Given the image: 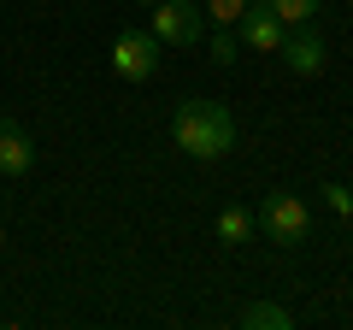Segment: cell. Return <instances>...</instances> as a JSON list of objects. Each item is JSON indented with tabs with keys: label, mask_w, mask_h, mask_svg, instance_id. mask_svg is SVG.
I'll return each instance as SVG.
<instances>
[{
	"label": "cell",
	"mask_w": 353,
	"mask_h": 330,
	"mask_svg": "<svg viewBox=\"0 0 353 330\" xmlns=\"http://www.w3.org/2000/svg\"><path fill=\"white\" fill-rule=\"evenodd\" d=\"M171 142L189 159H224L236 148V113L224 101H183L171 113Z\"/></svg>",
	"instance_id": "obj_1"
},
{
	"label": "cell",
	"mask_w": 353,
	"mask_h": 330,
	"mask_svg": "<svg viewBox=\"0 0 353 330\" xmlns=\"http://www.w3.org/2000/svg\"><path fill=\"white\" fill-rule=\"evenodd\" d=\"M253 218H259V230L277 242V248H301V242L312 236V206H306L301 195H265V206Z\"/></svg>",
	"instance_id": "obj_2"
},
{
	"label": "cell",
	"mask_w": 353,
	"mask_h": 330,
	"mask_svg": "<svg viewBox=\"0 0 353 330\" xmlns=\"http://www.w3.org/2000/svg\"><path fill=\"white\" fill-rule=\"evenodd\" d=\"M153 41L159 48H201V6L194 0H159L153 6Z\"/></svg>",
	"instance_id": "obj_3"
},
{
	"label": "cell",
	"mask_w": 353,
	"mask_h": 330,
	"mask_svg": "<svg viewBox=\"0 0 353 330\" xmlns=\"http://www.w3.org/2000/svg\"><path fill=\"white\" fill-rule=\"evenodd\" d=\"M112 71L124 83H153V71H159V41H153V30H124L112 41Z\"/></svg>",
	"instance_id": "obj_4"
},
{
	"label": "cell",
	"mask_w": 353,
	"mask_h": 330,
	"mask_svg": "<svg viewBox=\"0 0 353 330\" xmlns=\"http://www.w3.org/2000/svg\"><path fill=\"white\" fill-rule=\"evenodd\" d=\"M236 36L248 41L253 53H277V48H283V36H289V24L271 12V0H248V12L236 18Z\"/></svg>",
	"instance_id": "obj_5"
},
{
	"label": "cell",
	"mask_w": 353,
	"mask_h": 330,
	"mask_svg": "<svg viewBox=\"0 0 353 330\" xmlns=\"http://www.w3.org/2000/svg\"><path fill=\"white\" fill-rule=\"evenodd\" d=\"M277 53L289 59L294 77H318V71H324V36H318V30H306V24H294L289 36H283Z\"/></svg>",
	"instance_id": "obj_6"
},
{
	"label": "cell",
	"mask_w": 353,
	"mask_h": 330,
	"mask_svg": "<svg viewBox=\"0 0 353 330\" xmlns=\"http://www.w3.org/2000/svg\"><path fill=\"white\" fill-rule=\"evenodd\" d=\"M30 165H36V142H30V130L12 124V118H0V177H24Z\"/></svg>",
	"instance_id": "obj_7"
},
{
	"label": "cell",
	"mask_w": 353,
	"mask_h": 330,
	"mask_svg": "<svg viewBox=\"0 0 353 330\" xmlns=\"http://www.w3.org/2000/svg\"><path fill=\"white\" fill-rule=\"evenodd\" d=\"M253 230H259V218H253L248 206H224V213H218V242H224V248H241Z\"/></svg>",
	"instance_id": "obj_8"
},
{
	"label": "cell",
	"mask_w": 353,
	"mask_h": 330,
	"mask_svg": "<svg viewBox=\"0 0 353 330\" xmlns=\"http://www.w3.org/2000/svg\"><path fill=\"white\" fill-rule=\"evenodd\" d=\"M241 324H248V330H289L294 313H289V307H271V301H248V307H241Z\"/></svg>",
	"instance_id": "obj_9"
},
{
	"label": "cell",
	"mask_w": 353,
	"mask_h": 330,
	"mask_svg": "<svg viewBox=\"0 0 353 330\" xmlns=\"http://www.w3.org/2000/svg\"><path fill=\"white\" fill-rule=\"evenodd\" d=\"M206 53H212V65H236V53H241L236 24H218V30H212V41H206Z\"/></svg>",
	"instance_id": "obj_10"
},
{
	"label": "cell",
	"mask_w": 353,
	"mask_h": 330,
	"mask_svg": "<svg viewBox=\"0 0 353 330\" xmlns=\"http://www.w3.org/2000/svg\"><path fill=\"white\" fill-rule=\"evenodd\" d=\"M271 12L294 30V24H312V18H318V0H271Z\"/></svg>",
	"instance_id": "obj_11"
},
{
	"label": "cell",
	"mask_w": 353,
	"mask_h": 330,
	"mask_svg": "<svg viewBox=\"0 0 353 330\" xmlns=\"http://www.w3.org/2000/svg\"><path fill=\"white\" fill-rule=\"evenodd\" d=\"M318 195H324V206H330L336 218H353V189H347V183H324Z\"/></svg>",
	"instance_id": "obj_12"
},
{
	"label": "cell",
	"mask_w": 353,
	"mask_h": 330,
	"mask_svg": "<svg viewBox=\"0 0 353 330\" xmlns=\"http://www.w3.org/2000/svg\"><path fill=\"white\" fill-rule=\"evenodd\" d=\"M241 12H248V0H206V18L212 24H236Z\"/></svg>",
	"instance_id": "obj_13"
},
{
	"label": "cell",
	"mask_w": 353,
	"mask_h": 330,
	"mask_svg": "<svg viewBox=\"0 0 353 330\" xmlns=\"http://www.w3.org/2000/svg\"><path fill=\"white\" fill-rule=\"evenodd\" d=\"M141 6H159V0H141Z\"/></svg>",
	"instance_id": "obj_14"
},
{
	"label": "cell",
	"mask_w": 353,
	"mask_h": 330,
	"mask_svg": "<svg viewBox=\"0 0 353 330\" xmlns=\"http://www.w3.org/2000/svg\"><path fill=\"white\" fill-rule=\"evenodd\" d=\"M0 242H6V224H0Z\"/></svg>",
	"instance_id": "obj_15"
}]
</instances>
